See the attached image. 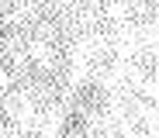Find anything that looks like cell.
Returning <instances> with one entry per match:
<instances>
[{
    "label": "cell",
    "instance_id": "1",
    "mask_svg": "<svg viewBox=\"0 0 159 138\" xmlns=\"http://www.w3.org/2000/svg\"><path fill=\"white\" fill-rule=\"evenodd\" d=\"M7 87V73H0V90H4Z\"/></svg>",
    "mask_w": 159,
    "mask_h": 138
}]
</instances>
